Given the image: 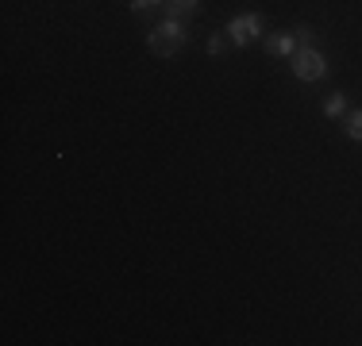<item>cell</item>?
Wrapping results in <instances>:
<instances>
[{"instance_id":"cell-1","label":"cell","mask_w":362,"mask_h":346,"mask_svg":"<svg viewBox=\"0 0 362 346\" xmlns=\"http://www.w3.org/2000/svg\"><path fill=\"white\" fill-rule=\"evenodd\" d=\"M185 42H189V31L181 20H162L158 28L146 35V47H151L154 58H174L177 50H185Z\"/></svg>"},{"instance_id":"cell-3","label":"cell","mask_w":362,"mask_h":346,"mask_svg":"<svg viewBox=\"0 0 362 346\" xmlns=\"http://www.w3.org/2000/svg\"><path fill=\"white\" fill-rule=\"evenodd\" d=\"M258 35H262V16H258V12L235 16V20L228 23V39L235 42V47H247V42H255Z\"/></svg>"},{"instance_id":"cell-7","label":"cell","mask_w":362,"mask_h":346,"mask_svg":"<svg viewBox=\"0 0 362 346\" xmlns=\"http://www.w3.org/2000/svg\"><path fill=\"white\" fill-rule=\"evenodd\" d=\"M324 116H332V119L347 116V97H343V93H332V97L324 100Z\"/></svg>"},{"instance_id":"cell-8","label":"cell","mask_w":362,"mask_h":346,"mask_svg":"<svg viewBox=\"0 0 362 346\" xmlns=\"http://www.w3.org/2000/svg\"><path fill=\"white\" fill-rule=\"evenodd\" d=\"M132 12L135 16H154V12H162V0H132Z\"/></svg>"},{"instance_id":"cell-2","label":"cell","mask_w":362,"mask_h":346,"mask_svg":"<svg viewBox=\"0 0 362 346\" xmlns=\"http://www.w3.org/2000/svg\"><path fill=\"white\" fill-rule=\"evenodd\" d=\"M289 62H293V73H297L300 81H320V77L327 73V62H324V54L316 47H300Z\"/></svg>"},{"instance_id":"cell-9","label":"cell","mask_w":362,"mask_h":346,"mask_svg":"<svg viewBox=\"0 0 362 346\" xmlns=\"http://www.w3.org/2000/svg\"><path fill=\"white\" fill-rule=\"evenodd\" d=\"M293 35H297L300 47H313V31H308V28H300V31H293Z\"/></svg>"},{"instance_id":"cell-10","label":"cell","mask_w":362,"mask_h":346,"mask_svg":"<svg viewBox=\"0 0 362 346\" xmlns=\"http://www.w3.org/2000/svg\"><path fill=\"white\" fill-rule=\"evenodd\" d=\"M209 54H223V39L216 35V39H209Z\"/></svg>"},{"instance_id":"cell-4","label":"cell","mask_w":362,"mask_h":346,"mask_svg":"<svg viewBox=\"0 0 362 346\" xmlns=\"http://www.w3.org/2000/svg\"><path fill=\"white\" fill-rule=\"evenodd\" d=\"M197 8H201V0H162L166 20H185V16H193Z\"/></svg>"},{"instance_id":"cell-6","label":"cell","mask_w":362,"mask_h":346,"mask_svg":"<svg viewBox=\"0 0 362 346\" xmlns=\"http://www.w3.org/2000/svg\"><path fill=\"white\" fill-rule=\"evenodd\" d=\"M343 131H347V138L362 143V108H355V112H347V116H343Z\"/></svg>"},{"instance_id":"cell-5","label":"cell","mask_w":362,"mask_h":346,"mask_svg":"<svg viewBox=\"0 0 362 346\" xmlns=\"http://www.w3.org/2000/svg\"><path fill=\"white\" fill-rule=\"evenodd\" d=\"M297 50H300L297 35H274L270 39V54H278V58H293Z\"/></svg>"}]
</instances>
